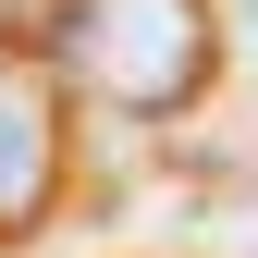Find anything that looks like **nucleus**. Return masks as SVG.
<instances>
[{
	"label": "nucleus",
	"instance_id": "obj_1",
	"mask_svg": "<svg viewBox=\"0 0 258 258\" xmlns=\"http://www.w3.org/2000/svg\"><path fill=\"white\" fill-rule=\"evenodd\" d=\"M209 0H61L49 13V74L111 111H184L209 86Z\"/></svg>",
	"mask_w": 258,
	"mask_h": 258
},
{
	"label": "nucleus",
	"instance_id": "obj_2",
	"mask_svg": "<svg viewBox=\"0 0 258 258\" xmlns=\"http://www.w3.org/2000/svg\"><path fill=\"white\" fill-rule=\"evenodd\" d=\"M49 197H61V99L49 74L0 61V234H25Z\"/></svg>",
	"mask_w": 258,
	"mask_h": 258
}]
</instances>
